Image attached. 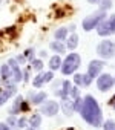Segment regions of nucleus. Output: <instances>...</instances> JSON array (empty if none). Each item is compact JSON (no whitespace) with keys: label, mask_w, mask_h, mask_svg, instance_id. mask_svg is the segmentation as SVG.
<instances>
[{"label":"nucleus","mask_w":115,"mask_h":130,"mask_svg":"<svg viewBox=\"0 0 115 130\" xmlns=\"http://www.w3.org/2000/svg\"><path fill=\"white\" fill-rule=\"evenodd\" d=\"M80 116L83 118L84 122H88L89 125L98 128L103 125L104 119H103V110L98 104V101L92 96V95H86L83 96V106L80 109Z\"/></svg>","instance_id":"obj_1"},{"label":"nucleus","mask_w":115,"mask_h":130,"mask_svg":"<svg viewBox=\"0 0 115 130\" xmlns=\"http://www.w3.org/2000/svg\"><path fill=\"white\" fill-rule=\"evenodd\" d=\"M80 64H81V57L77 54V52H71L65 57V60L62 61V68H60V72L62 75L65 77H69V75H74L78 69H80Z\"/></svg>","instance_id":"obj_2"},{"label":"nucleus","mask_w":115,"mask_h":130,"mask_svg":"<svg viewBox=\"0 0 115 130\" xmlns=\"http://www.w3.org/2000/svg\"><path fill=\"white\" fill-rule=\"evenodd\" d=\"M106 17H107V11H104V9L100 8V9L94 11L92 14L86 15V17L81 20V28H83L86 32H91V31L97 29V26H98Z\"/></svg>","instance_id":"obj_3"},{"label":"nucleus","mask_w":115,"mask_h":130,"mask_svg":"<svg viewBox=\"0 0 115 130\" xmlns=\"http://www.w3.org/2000/svg\"><path fill=\"white\" fill-rule=\"evenodd\" d=\"M95 51L101 60H112V58H115V41L104 38L97 44Z\"/></svg>","instance_id":"obj_4"},{"label":"nucleus","mask_w":115,"mask_h":130,"mask_svg":"<svg viewBox=\"0 0 115 130\" xmlns=\"http://www.w3.org/2000/svg\"><path fill=\"white\" fill-rule=\"evenodd\" d=\"M97 34L100 37H109L115 34V14L107 15L98 26H97Z\"/></svg>","instance_id":"obj_5"},{"label":"nucleus","mask_w":115,"mask_h":130,"mask_svg":"<svg viewBox=\"0 0 115 130\" xmlns=\"http://www.w3.org/2000/svg\"><path fill=\"white\" fill-rule=\"evenodd\" d=\"M60 110V103H57L55 100H46L41 106H40V113L45 115V116H55Z\"/></svg>","instance_id":"obj_6"},{"label":"nucleus","mask_w":115,"mask_h":130,"mask_svg":"<svg viewBox=\"0 0 115 130\" xmlns=\"http://www.w3.org/2000/svg\"><path fill=\"white\" fill-rule=\"evenodd\" d=\"M95 84H97V89H98L100 92H110V89L115 86V83H113V75H110V74H101V75L97 78Z\"/></svg>","instance_id":"obj_7"},{"label":"nucleus","mask_w":115,"mask_h":130,"mask_svg":"<svg viewBox=\"0 0 115 130\" xmlns=\"http://www.w3.org/2000/svg\"><path fill=\"white\" fill-rule=\"evenodd\" d=\"M103 69H104V61L95 58V60L89 61V64H88V72H86V74H88L92 80H97V78L103 74Z\"/></svg>","instance_id":"obj_8"},{"label":"nucleus","mask_w":115,"mask_h":130,"mask_svg":"<svg viewBox=\"0 0 115 130\" xmlns=\"http://www.w3.org/2000/svg\"><path fill=\"white\" fill-rule=\"evenodd\" d=\"M6 64H8L9 69H11V78H12V83H16V84L22 83V81H23V74H22V69H20V66H19L17 60H16V58H9Z\"/></svg>","instance_id":"obj_9"},{"label":"nucleus","mask_w":115,"mask_h":130,"mask_svg":"<svg viewBox=\"0 0 115 130\" xmlns=\"http://www.w3.org/2000/svg\"><path fill=\"white\" fill-rule=\"evenodd\" d=\"M28 100L32 106H41L46 100H48V93L46 92H28Z\"/></svg>","instance_id":"obj_10"},{"label":"nucleus","mask_w":115,"mask_h":130,"mask_svg":"<svg viewBox=\"0 0 115 130\" xmlns=\"http://www.w3.org/2000/svg\"><path fill=\"white\" fill-rule=\"evenodd\" d=\"M71 86H72L71 80H63V81H62L60 89H57V90H55V95L59 96V98H62V100H68V98H69V90H71Z\"/></svg>","instance_id":"obj_11"},{"label":"nucleus","mask_w":115,"mask_h":130,"mask_svg":"<svg viewBox=\"0 0 115 130\" xmlns=\"http://www.w3.org/2000/svg\"><path fill=\"white\" fill-rule=\"evenodd\" d=\"M0 83H3V86L8 84V83H12V78H11V69H9V66H8L6 63L0 66Z\"/></svg>","instance_id":"obj_12"},{"label":"nucleus","mask_w":115,"mask_h":130,"mask_svg":"<svg viewBox=\"0 0 115 130\" xmlns=\"http://www.w3.org/2000/svg\"><path fill=\"white\" fill-rule=\"evenodd\" d=\"M49 49L52 52H55L57 55H63L68 49H66V43L65 41H59V40H54L52 43H49Z\"/></svg>","instance_id":"obj_13"},{"label":"nucleus","mask_w":115,"mask_h":130,"mask_svg":"<svg viewBox=\"0 0 115 130\" xmlns=\"http://www.w3.org/2000/svg\"><path fill=\"white\" fill-rule=\"evenodd\" d=\"M62 55H52V57H49V63H48V66H49V71H52V72H55V71H60V68H62Z\"/></svg>","instance_id":"obj_14"},{"label":"nucleus","mask_w":115,"mask_h":130,"mask_svg":"<svg viewBox=\"0 0 115 130\" xmlns=\"http://www.w3.org/2000/svg\"><path fill=\"white\" fill-rule=\"evenodd\" d=\"M78 41H80L78 34H77V32H71V34H69V37L66 38V41H65V43H66V49L74 52V49L78 46Z\"/></svg>","instance_id":"obj_15"},{"label":"nucleus","mask_w":115,"mask_h":130,"mask_svg":"<svg viewBox=\"0 0 115 130\" xmlns=\"http://www.w3.org/2000/svg\"><path fill=\"white\" fill-rule=\"evenodd\" d=\"M60 109H62V112H63L66 116L74 115V101H72L71 98H68V100H62V103H60Z\"/></svg>","instance_id":"obj_16"},{"label":"nucleus","mask_w":115,"mask_h":130,"mask_svg":"<svg viewBox=\"0 0 115 130\" xmlns=\"http://www.w3.org/2000/svg\"><path fill=\"white\" fill-rule=\"evenodd\" d=\"M69 37V31L66 26H60V28H57L55 32H54V38L55 40H59V41H66V38Z\"/></svg>","instance_id":"obj_17"},{"label":"nucleus","mask_w":115,"mask_h":130,"mask_svg":"<svg viewBox=\"0 0 115 130\" xmlns=\"http://www.w3.org/2000/svg\"><path fill=\"white\" fill-rule=\"evenodd\" d=\"M23 96L22 95H19L17 98H16V101H14V104H12V107H9V110H8V113L11 115V116H16V115H19L20 113V104L23 103Z\"/></svg>","instance_id":"obj_18"},{"label":"nucleus","mask_w":115,"mask_h":130,"mask_svg":"<svg viewBox=\"0 0 115 130\" xmlns=\"http://www.w3.org/2000/svg\"><path fill=\"white\" fill-rule=\"evenodd\" d=\"M28 121H29V127H32V128H38L41 125V116H40V113H34L31 118H28Z\"/></svg>","instance_id":"obj_19"},{"label":"nucleus","mask_w":115,"mask_h":130,"mask_svg":"<svg viewBox=\"0 0 115 130\" xmlns=\"http://www.w3.org/2000/svg\"><path fill=\"white\" fill-rule=\"evenodd\" d=\"M43 68H45V64H43V60H41V58H35V60L31 63V69L35 71L37 74H38V72H43Z\"/></svg>","instance_id":"obj_20"},{"label":"nucleus","mask_w":115,"mask_h":130,"mask_svg":"<svg viewBox=\"0 0 115 130\" xmlns=\"http://www.w3.org/2000/svg\"><path fill=\"white\" fill-rule=\"evenodd\" d=\"M32 86H34L35 89H41V87L45 86V83H43V74H41V72H38V74L32 78Z\"/></svg>","instance_id":"obj_21"},{"label":"nucleus","mask_w":115,"mask_h":130,"mask_svg":"<svg viewBox=\"0 0 115 130\" xmlns=\"http://www.w3.org/2000/svg\"><path fill=\"white\" fill-rule=\"evenodd\" d=\"M23 55L26 57V61L32 63V61L35 60V49H34V47H28V49H25Z\"/></svg>","instance_id":"obj_22"},{"label":"nucleus","mask_w":115,"mask_h":130,"mask_svg":"<svg viewBox=\"0 0 115 130\" xmlns=\"http://www.w3.org/2000/svg\"><path fill=\"white\" fill-rule=\"evenodd\" d=\"M5 90H6V92L11 95V98H12L14 95H17V90H19V89H17V84H16V83H8V84H5Z\"/></svg>","instance_id":"obj_23"},{"label":"nucleus","mask_w":115,"mask_h":130,"mask_svg":"<svg viewBox=\"0 0 115 130\" xmlns=\"http://www.w3.org/2000/svg\"><path fill=\"white\" fill-rule=\"evenodd\" d=\"M69 98L74 101V100H77V98H80V89L75 86V84H72L71 86V90H69Z\"/></svg>","instance_id":"obj_24"},{"label":"nucleus","mask_w":115,"mask_h":130,"mask_svg":"<svg viewBox=\"0 0 115 130\" xmlns=\"http://www.w3.org/2000/svg\"><path fill=\"white\" fill-rule=\"evenodd\" d=\"M43 74V83H52L54 81V72L52 71H46V72H41Z\"/></svg>","instance_id":"obj_25"},{"label":"nucleus","mask_w":115,"mask_h":130,"mask_svg":"<svg viewBox=\"0 0 115 130\" xmlns=\"http://www.w3.org/2000/svg\"><path fill=\"white\" fill-rule=\"evenodd\" d=\"M101 127L103 130H115V119H106Z\"/></svg>","instance_id":"obj_26"},{"label":"nucleus","mask_w":115,"mask_h":130,"mask_svg":"<svg viewBox=\"0 0 115 130\" xmlns=\"http://www.w3.org/2000/svg\"><path fill=\"white\" fill-rule=\"evenodd\" d=\"M9 98H11V95H9L5 89H3V90H0V107H2V106L9 100Z\"/></svg>","instance_id":"obj_27"},{"label":"nucleus","mask_w":115,"mask_h":130,"mask_svg":"<svg viewBox=\"0 0 115 130\" xmlns=\"http://www.w3.org/2000/svg\"><path fill=\"white\" fill-rule=\"evenodd\" d=\"M72 81H74V84L77 86V87H80V86H83V74H74V78H72Z\"/></svg>","instance_id":"obj_28"},{"label":"nucleus","mask_w":115,"mask_h":130,"mask_svg":"<svg viewBox=\"0 0 115 130\" xmlns=\"http://www.w3.org/2000/svg\"><path fill=\"white\" fill-rule=\"evenodd\" d=\"M112 5H113L112 0H100V8H101V9H104V11L110 9V8H112Z\"/></svg>","instance_id":"obj_29"},{"label":"nucleus","mask_w":115,"mask_h":130,"mask_svg":"<svg viewBox=\"0 0 115 130\" xmlns=\"http://www.w3.org/2000/svg\"><path fill=\"white\" fill-rule=\"evenodd\" d=\"M31 71H32L31 66L22 69V74H23V83H28V81H29V78H31Z\"/></svg>","instance_id":"obj_30"},{"label":"nucleus","mask_w":115,"mask_h":130,"mask_svg":"<svg viewBox=\"0 0 115 130\" xmlns=\"http://www.w3.org/2000/svg\"><path fill=\"white\" fill-rule=\"evenodd\" d=\"M26 127H29L28 118H20V119H17V128H26Z\"/></svg>","instance_id":"obj_31"},{"label":"nucleus","mask_w":115,"mask_h":130,"mask_svg":"<svg viewBox=\"0 0 115 130\" xmlns=\"http://www.w3.org/2000/svg\"><path fill=\"white\" fill-rule=\"evenodd\" d=\"M6 124H8L12 130H14V128H17V118L9 115V118H6Z\"/></svg>","instance_id":"obj_32"},{"label":"nucleus","mask_w":115,"mask_h":130,"mask_svg":"<svg viewBox=\"0 0 115 130\" xmlns=\"http://www.w3.org/2000/svg\"><path fill=\"white\" fill-rule=\"evenodd\" d=\"M81 106H83V98L81 96L77 98V100H74V112H80Z\"/></svg>","instance_id":"obj_33"},{"label":"nucleus","mask_w":115,"mask_h":130,"mask_svg":"<svg viewBox=\"0 0 115 130\" xmlns=\"http://www.w3.org/2000/svg\"><path fill=\"white\" fill-rule=\"evenodd\" d=\"M92 81H94V80H92L88 74H83V86H84V87H89V86L92 84Z\"/></svg>","instance_id":"obj_34"},{"label":"nucleus","mask_w":115,"mask_h":130,"mask_svg":"<svg viewBox=\"0 0 115 130\" xmlns=\"http://www.w3.org/2000/svg\"><path fill=\"white\" fill-rule=\"evenodd\" d=\"M28 110H29V103L23 100V103L20 104V112H25V113H26Z\"/></svg>","instance_id":"obj_35"},{"label":"nucleus","mask_w":115,"mask_h":130,"mask_svg":"<svg viewBox=\"0 0 115 130\" xmlns=\"http://www.w3.org/2000/svg\"><path fill=\"white\" fill-rule=\"evenodd\" d=\"M16 60H17V63H19V66H20V64H25V63H26V57H25L23 54L17 55V57H16Z\"/></svg>","instance_id":"obj_36"},{"label":"nucleus","mask_w":115,"mask_h":130,"mask_svg":"<svg viewBox=\"0 0 115 130\" xmlns=\"http://www.w3.org/2000/svg\"><path fill=\"white\" fill-rule=\"evenodd\" d=\"M107 104H109V107H110L112 110H115V95H112V96H110V100L107 101Z\"/></svg>","instance_id":"obj_37"},{"label":"nucleus","mask_w":115,"mask_h":130,"mask_svg":"<svg viewBox=\"0 0 115 130\" xmlns=\"http://www.w3.org/2000/svg\"><path fill=\"white\" fill-rule=\"evenodd\" d=\"M0 130H12L6 122H0Z\"/></svg>","instance_id":"obj_38"},{"label":"nucleus","mask_w":115,"mask_h":130,"mask_svg":"<svg viewBox=\"0 0 115 130\" xmlns=\"http://www.w3.org/2000/svg\"><path fill=\"white\" fill-rule=\"evenodd\" d=\"M38 55H40V58H46V57H48V52H46V51H40Z\"/></svg>","instance_id":"obj_39"},{"label":"nucleus","mask_w":115,"mask_h":130,"mask_svg":"<svg viewBox=\"0 0 115 130\" xmlns=\"http://www.w3.org/2000/svg\"><path fill=\"white\" fill-rule=\"evenodd\" d=\"M88 3H91V5H100V0H88Z\"/></svg>","instance_id":"obj_40"},{"label":"nucleus","mask_w":115,"mask_h":130,"mask_svg":"<svg viewBox=\"0 0 115 130\" xmlns=\"http://www.w3.org/2000/svg\"><path fill=\"white\" fill-rule=\"evenodd\" d=\"M14 31H16V28H14V26H12V28H8V29H6V32H8V34H12Z\"/></svg>","instance_id":"obj_41"},{"label":"nucleus","mask_w":115,"mask_h":130,"mask_svg":"<svg viewBox=\"0 0 115 130\" xmlns=\"http://www.w3.org/2000/svg\"><path fill=\"white\" fill-rule=\"evenodd\" d=\"M68 130H75V128H72V127H69V128H68Z\"/></svg>","instance_id":"obj_42"},{"label":"nucleus","mask_w":115,"mask_h":130,"mask_svg":"<svg viewBox=\"0 0 115 130\" xmlns=\"http://www.w3.org/2000/svg\"><path fill=\"white\" fill-rule=\"evenodd\" d=\"M113 83H115V75H113Z\"/></svg>","instance_id":"obj_43"},{"label":"nucleus","mask_w":115,"mask_h":130,"mask_svg":"<svg viewBox=\"0 0 115 130\" xmlns=\"http://www.w3.org/2000/svg\"><path fill=\"white\" fill-rule=\"evenodd\" d=\"M14 130H19V128H14Z\"/></svg>","instance_id":"obj_44"},{"label":"nucleus","mask_w":115,"mask_h":130,"mask_svg":"<svg viewBox=\"0 0 115 130\" xmlns=\"http://www.w3.org/2000/svg\"><path fill=\"white\" fill-rule=\"evenodd\" d=\"M0 3H2V0H0Z\"/></svg>","instance_id":"obj_45"}]
</instances>
